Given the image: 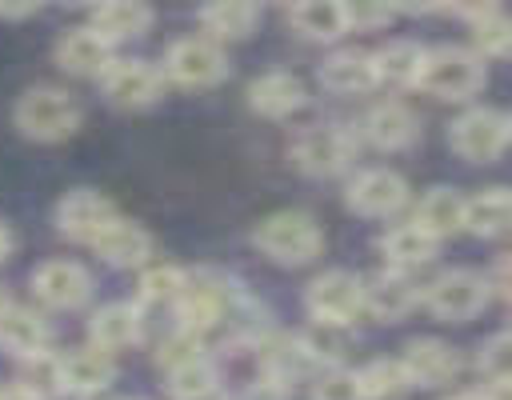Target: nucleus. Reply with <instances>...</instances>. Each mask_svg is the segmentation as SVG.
Listing matches in <instances>:
<instances>
[{
	"instance_id": "bb28decb",
	"label": "nucleus",
	"mask_w": 512,
	"mask_h": 400,
	"mask_svg": "<svg viewBox=\"0 0 512 400\" xmlns=\"http://www.w3.org/2000/svg\"><path fill=\"white\" fill-rule=\"evenodd\" d=\"M412 224L424 228L436 244L448 240V236H456V232H464V196L456 188H448V184L428 188L420 196L416 212H412Z\"/></svg>"
},
{
	"instance_id": "4c0bfd02",
	"label": "nucleus",
	"mask_w": 512,
	"mask_h": 400,
	"mask_svg": "<svg viewBox=\"0 0 512 400\" xmlns=\"http://www.w3.org/2000/svg\"><path fill=\"white\" fill-rule=\"evenodd\" d=\"M312 400H364L356 368H344V364L320 368L316 380H312Z\"/></svg>"
},
{
	"instance_id": "f8f14e48",
	"label": "nucleus",
	"mask_w": 512,
	"mask_h": 400,
	"mask_svg": "<svg viewBox=\"0 0 512 400\" xmlns=\"http://www.w3.org/2000/svg\"><path fill=\"white\" fill-rule=\"evenodd\" d=\"M120 216V208L96 188H72L56 204V232L76 244H96V236Z\"/></svg>"
},
{
	"instance_id": "f3484780",
	"label": "nucleus",
	"mask_w": 512,
	"mask_h": 400,
	"mask_svg": "<svg viewBox=\"0 0 512 400\" xmlns=\"http://www.w3.org/2000/svg\"><path fill=\"white\" fill-rule=\"evenodd\" d=\"M420 280L416 272H400V268H384L372 280H364V312H372L376 320H404L412 308H420Z\"/></svg>"
},
{
	"instance_id": "ddd939ff",
	"label": "nucleus",
	"mask_w": 512,
	"mask_h": 400,
	"mask_svg": "<svg viewBox=\"0 0 512 400\" xmlns=\"http://www.w3.org/2000/svg\"><path fill=\"white\" fill-rule=\"evenodd\" d=\"M32 296L44 304V308H56V312H76L88 304L92 296V276L80 260H44L36 272H32Z\"/></svg>"
},
{
	"instance_id": "09e8293b",
	"label": "nucleus",
	"mask_w": 512,
	"mask_h": 400,
	"mask_svg": "<svg viewBox=\"0 0 512 400\" xmlns=\"http://www.w3.org/2000/svg\"><path fill=\"white\" fill-rule=\"evenodd\" d=\"M0 388H4V384H0Z\"/></svg>"
},
{
	"instance_id": "4be33fe9",
	"label": "nucleus",
	"mask_w": 512,
	"mask_h": 400,
	"mask_svg": "<svg viewBox=\"0 0 512 400\" xmlns=\"http://www.w3.org/2000/svg\"><path fill=\"white\" fill-rule=\"evenodd\" d=\"M52 56H56V64L68 72V76H104L108 72V64L116 60L112 56V44L108 40H100L88 24H80V28H68L60 40H56V48H52Z\"/></svg>"
},
{
	"instance_id": "c03bdc74",
	"label": "nucleus",
	"mask_w": 512,
	"mask_h": 400,
	"mask_svg": "<svg viewBox=\"0 0 512 400\" xmlns=\"http://www.w3.org/2000/svg\"><path fill=\"white\" fill-rule=\"evenodd\" d=\"M188 400H232V396H228L224 384H216V388H208V392H200V396H188Z\"/></svg>"
},
{
	"instance_id": "f704fd0d",
	"label": "nucleus",
	"mask_w": 512,
	"mask_h": 400,
	"mask_svg": "<svg viewBox=\"0 0 512 400\" xmlns=\"http://www.w3.org/2000/svg\"><path fill=\"white\" fill-rule=\"evenodd\" d=\"M208 352H204V336L200 332H188V328H172L164 340H160V348H156V364L164 368V372H176V368H184V364H196V360H204Z\"/></svg>"
},
{
	"instance_id": "1a4fd4ad",
	"label": "nucleus",
	"mask_w": 512,
	"mask_h": 400,
	"mask_svg": "<svg viewBox=\"0 0 512 400\" xmlns=\"http://www.w3.org/2000/svg\"><path fill=\"white\" fill-rule=\"evenodd\" d=\"M508 136H512V124H508V112L504 108H492V104H476V108H464L452 128H448V144L460 160L468 164H492L504 156L508 148Z\"/></svg>"
},
{
	"instance_id": "79ce46f5",
	"label": "nucleus",
	"mask_w": 512,
	"mask_h": 400,
	"mask_svg": "<svg viewBox=\"0 0 512 400\" xmlns=\"http://www.w3.org/2000/svg\"><path fill=\"white\" fill-rule=\"evenodd\" d=\"M448 400H500V392H488V388H464V392H452Z\"/></svg>"
},
{
	"instance_id": "de8ad7c7",
	"label": "nucleus",
	"mask_w": 512,
	"mask_h": 400,
	"mask_svg": "<svg viewBox=\"0 0 512 400\" xmlns=\"http://www.w3.org/2000/svg\"><path fill=\"white\" fill-rule=\"evenodd\" d=\"M124 400H144V396H124Z\"/></svg>"
},
{
	"instance_id": "ea45409f",
	"label": "nucleus",
	"mask_w": 512,
	"mask_h": 400,
	"mask_svg": "<svg viewBox=\"0 0 512 400\" xmlns=\"http://www.w3.org/2000/svg\"><path fill=\"white\" fill-rule=\"evenodd\" d=\"M32 16H40V4H36V0H24V4L0 0V20H4V24H20V20H32Z\"/></svg>"
},
{
	"instance_id": "5701e85b",
	"label": "nucleus",
	"mask_w": 512,
	"mask_h": 400,
	"mask_svg": "<svg viewBox=\"0 0 512 400\" xmlns=\"http://www.w3.org/2000/svg\"><path fill=\"white\" fill-rule=\"evenodd\" d=\"M96 256L112 268H144L152 256V232L128 216H116L100 236H96Z\"/></svg>"
},
{
	"instance_id": "7c9ffc66",
	"label": "nucleus",
	"mask_w": 512,
	"mask_h": 400,
	"mask_svg": "<svg viewBox=\"0 0 512 400\" xmlns=\"http://www.w3.org/2000/svg\"><path fill=\"white\" fill-rule=\"evenodd\" d=\"M364 400H404L412 392V380L400 364V356H376L364 368H356Z\"/></svg>"
},
{
	"instance_id": "c85d7f7f",
	"label": "nucleus",
	"mask_w": 512,
	"mask_h": 400,
	"mask_svg": "<svg viewBox=\"0 0 512 400\" xmlns=\"http://www.w3.org/2000/svg\"><path fill=\"white\" fill-rule=\"evenodd\" d=\"M436 248H440V244H436L424 228H416L412 220L392 224V228L380 236V256H384V264H388V268H400V272L424 268V264L436 256Z\"/></svg>"
},
{
	"instance_id": "f03ea898",
	"label": "nucleus",
	"mask_w": 512,
	"mask_h": 400,
	"mask_svg": "<svg viewBox=\"0 0 512 400\" xmlns=\"http://www.w3.org/2000/svg\"><path fill=\"white\" fill-rule=\"evenodd\" d=\"M252 244L260 256H268L280 268H300L312 264L324 252V228L316 224L312 212L300 208H280L268 212L256 228H252Z\"/></svg>"
},
{
	"instance_id": "c756f323",
	"label": "nucleus",
	"mask_w": 512,
	"mask_h": 400,
	"mask_svg": "<svg viewBox=\"0 0 512 400\" xmlns=\"http://www.w3.org/2000/svg\"><path fill=\"white\" fill-rule=\"evenodd\" d=\"M508 216H512L508 188H480L476 196H464V232H472L480 240L504 236Z\"/></svg>"
},
{
	"instance_id": "a878e982",
	"label": "nucleus",
	"mask_w": 512,
	"mask_h": 400,
	"mask_svg": "<svg viewBox=\"0 0 512 400\" xmlns=\"http://www.w3.org/2000/svg\"><path fill=\"white\" fill-rule=\"evenodd\" d=\"M420 64H424V44L412 40V36H392L388 44H380L372 52L376 88L380 84H388V88H416Z\"/></svg>"
},
{
	"instance_id": "b1692460",
	"label": "nucleus",
	"mask_w": 512,
	"mask_h": 400,
	"mask_svg": "<svg viewBox=\"0 0 512 400\" xmlns=\"http://www.w3.org/2000/svg\"><path fill=\"white\" fill-rule=\"evenodd\" d=\"M152 20H156V12H152L148 4H140V0H104V4L92 8L88 28H92L100 40H108V44L116 48V44H124V40L144 36V32L152 28Z\"/></svg>"
},
{
	"instance_id": "cd10ccee",
	"label": "nucleus",
	"mask_w": 512,
	"mask_h": 400,
	"mask_svg": "<svg viewBox=\"0 0 512 400\" xmlns=\"http://www.w3.org/2000/svg\"><path fill=\"white\" fill-rule=\"evenodd\" d=\"M200 28L216 44H236L260 28V8L248 0H216L200 8Z\"/></svg>"
},
{
	"instance_id": "c9c22d12",
	"label": "nucleus",
	"mask_w": 512,
	"mask_h": 400,
	"mask_svg": "<svg viewBox=\"0 0 512 400\" xmlns=\"http://www.w3.org/2000/svg\"><path fill=\"white\" fill-rule=\"evenodd\" d=\"M508 328H496L484 344H480V356H476V368L488 384V392H504L508 384Z\"/></svg>"
},
{
	"instance_id": "e433bc0d",
	"label": "nucleus",
	"mask_w": 512,
	"mask_h": 400,
	"mask_svg": "<svg viewBox=\"0 0 512 400\" xmlns=\"http://www.w3.org/2000/svg\"><path fill=\"white\" fill-rule=\"evenodd\" d=\"M216 384H220V372H216V364H212L208 356L196 360V364H184V368L168 372V392H172V400L200 396V392H208V388H216Z\"/></svg>"
},
{
	"instance_id": "a19ab883",
	"label": "nucleus",
	"mask_w": 512,
	"mask_h": 400,
	"mask_svg": "<svg viewBox=\"0 0 512 400\" xmlns=\"http://www.w3.org/2000/svg\"><path fill=\"white\" fill-rule=\"evenodd\" d=\"M484 284H488V296H508V256H500L496 260V268L492 272H484Z\"/></svg>"
},
{
	"instance_id": "a18cd8bd",
	"label": "nucleus",
	"mask_w": 512,
	"mask_h": 400,
	"mask_svg": "<svg viewBox=\"0 0 512 400\" xmlns=\"http://www.w3.org/2000/svg\"><path fill=\"white\" fill-rule=\"evenodd\" d=\"M8 252H12V232L8 224H0V260H8Z\"/></svg>"
},
{
	"instance_id": "49530a36",
	"label": "nucleus",
	"mask_w": 512,
	"mask_h": 400,
	"mask_svg": "<svg viewBox=\"0 0 512 400\" xmlns=\"http://www.w3.org/2000/svg\"><path fill=\"white\" fill-rule=\"evenodd\" d=\"M8 304H12V300H8L4 292H0V316H4V308H8Z\"/></svg>"
},
{
	"instance_id": "412c9836",
	"label": "nucleus",
	"mask_w": 512,
	"mask_h": 400,
	"mask_svg": "<svg viewBox=\"0 0 512 400\" xmlns=\"http://www.w3.org/2000/svg\"><path fill=\"white\" fill-rule=\"evenodd\" d=\"M364 136L380 152H404L420 136V120L404 100H380L364 116Z\"/></svg>"
},
{
	"instance_id": "6ab92c4d",
	"label": "nucleus",
	"mask_w": 512,
	"mask_h": 400,
	"mask_svg": "<svg viewBox=\"0 0 512 400\" xmlns=\"http://www.w3.org/2000/svg\"><path fill=\"white\" fill-rule=\"evenodd\" d=\"M316 80L328 96H368L376 88V72H372V52L364 48H336L320 60Z\"/></svg>"
},
{
	"instance_id": "423d86ee",
	"label": "nucleus",
	"mask_w": 512,
	"mask_h": 400,
	"mask_svg": "<svg viewBox=\"0 0 512 400\" xmlns=\"http://www.w3.org/2000/svg\"><path fill=\"white\" fill-rule=\"evenodd\" d=\"M488 284L476 268H444L420 288V308L444 324H468L488 308Z\"/></svg>"
},
{
	"instance_id": "2f4dec72",
	"label": "nucleus",
	"mask_w": 512,
	"mask_h": 400,
	"mask_svg": "<svg viewBox=\"0 0 512 400\" xmlns=\"http://www.w3.org/2000/svg\"><path fill=\"white\" fill-rule=\"evenodd\" d=\"M508 40H512L508 12L500 4H476V16H472V52L484 64L488 60H504L508 56Z\"/></svg>"
},
{
	"instance_id": "2eb2a0df",
	"label": "nucleus",
	"mask_w": 512,
	"mask_h": 400,
	"mask_svg": "<svg viewBox=\"0 0 512 400\" xmlns=\"http://www.w3.org/2000/svg\"><path fill=\"white\" fill-rule=\"evenodd\" d=\"M400 364L412 380V388H448L460 376V352L436 336H416L404 344Z\"/></svg>"
},
{
	"instance_id": "72a5a7b5",
	"label": "nucleus",
	"mask_w": 512,
	"mask_h": 400,
	"mask_svg": "<svg viewBox=\"0 0 512 400\" xmlns=\"http://www.w3.org/2000/svg\"><path fill=\"white\" fill-rule=\"evenodd\" d=\"M20 388L36 392L40 400H52V396H64L60 392V352H40L32 360H20Z\"/></svg>"
},
{
	"instance_id": "39448f33",
	"label": "nucleus",
	"mask_w": 512,
	"mask_h": 400,
	"mask_svg": "<svg viewBox=\"0 0 512 400\" xmlns=\"http://www.w3.org/2000/svg\"><path fill=\"white\" fill-rule=\"evenodd\" d=\"M160 76H164V84H176V88H188V92L216 88L228 76V52H224V44L208 40L204 32L180 36V40L168 44Z\"/></svg>"
},
{
	"instance_id": "aec40b11",
	"label": "nucleus",
	"mask_w": 512,
	"mask_h": 400,
	"mask_svg": "<svg viewBox=\"0 0 512 400\" xmlns=\"http://www.w3.org/2000/svg\"><path fill=\"white\" fill-rule=\"evenodd\" d=\"M48 344H52V328H48L40 308H28V304H8L4 308V316H0V352H8L20 364V360H32V356L48 352Z\"/></svg>"
},
{
	"instance_id": "dca6fc26",
	"label": "nucleus",
	"mask_w": 512,
	"mask_h": 400,
	"mask_svg": "<svg viewBox=\"0 0 512 400\" xmlns=\"http://www.w3.org/2000/svg\"><path fill=\"white\" fill-rule=\"evenodd\" d=\"M304 104H308V88H304V80L296 72L272 68V72H260L248 84V108L256 116H264V120H288Z\"/></svg>"
},
{
	"instance_id": "473e14b6",
	"label": "nucleus",
	"mask_w": 512,
	"mask_h": 400,
	"mask_svg": "<svg viewBox=\"0 0 512 400\" xmlns=\"http://www.w3.org/2000/svg\"><path fill=\"white\" fill-rule=\"evenodd\" d=\"M184 276L188 272L180 264H144L140 284H136L140 304H176V296L184 288Z\"/></svg>"
},
{
	"instance_id": "58836bf2",
	"label": "nucleus",
	"mask_w": 512,
	"mask_h": 400,
	"mask_svg": "<svg viewBox=\"0 0 512 400\" xmlns=\"http://www.w3.org/2000/svg\"><path fill=\"white\" fill-rule=\"evenodd\" d=\"M396 20L392 4H348V32H376Z\"/></svg>"
},
{
	"instance_id": "a211bd4d",
	"label": "nucleus",
	"mask_w": 512,
	"mask_h": 400,
	"mask_svg": "<svg viewBox=\"0 0 512 400\" xmlns=\"http://www.w3.org/2000/svg\"><path fill=\"white\" fill-rule=\"evenodd\" d=\"M144 336V316L136 304L128 300H112V304H100L92 316H88V344L116 356L124 348H136Z\"/></svg>"
},
{
	"instance_id": "9d476101",
	"label": "nucleus",
	"mask_w": 512,
	"mask_h": 400,
	"mask_svg": "<svg viewBox=\"0 0 512 400\" xmlns=\"http://www.w3.org/2000/svg\"><path fill=\"white\" fill-rule=\"evenodd\" d=\"M344 204L364 220H388L408 204V180L396 168H364L352 176Z\"/></svg>"
},
{
	"instance_id": "7ed1b4c3",
	"label": "nucleus",
	"mask_w": 512,
	"mask_h": 400,
	"mask_svg": "<svg viewBox=\"0 0 512 400\" xmlns=\"http://www.w3.org/2000/svg\"><path fill=\"white\" fill-rule=\"evenodd\" d=\"M484 84H488V64L472 48H464V44L424 48V64H420V76H416L420 92H428L436 100H448V104H464Z\"/></svg>"
},
{
	"instance_id": "37998d69",
	"label": "nucleus",
	"mask_w": 512,
	"mask_h": 400,
	"mask_svg": "<svg viewBox=\"0 0 512 400\" xmlns=\"http://www.w3.org/2000/svg\"><path fill=\"white\" fill-rule=\"evenodd\" d=\"M0 400H40V396L28 392V388H20V384H12V388H0Z\"/></svg>"
},
{
	"instance_id": "9b49d317",
	"label": "nucleus",
	"mask_w": 512,
	"mask_h": 400,
	"mask_svg": "<svg viewBox=\"0 0 512 400\" xmlns=\"http://www.w3.org/2000/svg\"><path fill=\"white\" fill-rule=\"evenodd\" d=\"M104 84V96L116 104V108H128V112H140V108H152L160 96H164V76H160V64L152 60H112L108 72L100 76Z\"/></svg>"
},
{
	"instance_id": "0eeeda50",
	"label": "nucleus",
	"mask_w": 512,
	"mask_h": 400,
	"mask_svg": "<svg viewBox=\"0 0 512 400\" xmlns=\"http://www.w3.org/2000/svg\"><path fill=\"white\" fill-rule=\"evenodd\" d=\"M356 136L344 124H308L296 132L288 156L312 180H332L356 164Z\"/></svg>"
},
{
	"instance_id": "20e7f679",
	"label": "nucleus",
	"mask_w": 512,
	"mask_h": 400,
	"mask_svg": "<svg viewBox=\"0 0 512 400\" xmlns=\"http://www.w3.org/2000/svg\"><path fill=\"white\" fill-rule=\"evenodd\" d=\"M236 284L224 276V272H212V268H200V272H188L184 276V288L176 296V328H188V332H208L216 324H224L236 308Z\"/></svg>"
},
{
	"instance_id": "393cba45",
	"label": "nucleus",
	"mask_w": 512,
	"mask_h": 400,
	"mask_svg": "<svg viewBox=\"0 0 512 400\" xmlns=\"http://www.w3.org/2000/svg\"><path fill=\"white\" fill-rule=\"evenodd\" d=\"M288 28L300 40L332 44L348 32V4L344 0H300L288 8Z\"/></svg>"
},
{
	"instance_id": "4468645a",
	"label": "nucleus",
	"mask_w": 512,
	"mask_h": 400,
	"mask_svg": "<svg viewBox=\"0 0 512 400\" xmlns=\"http://www.w3.org/2000/svg\"><path fill=\"white\" fill-rule=\"evenodd\" d=\"M116 380V360L92 344L60 352V392L72 400H92L104 396Z\"/></svg>"
},
{
	"instance_id": "f257e3e1",
	"label": "nucleus",
	"mask_w": 512,
	"mask_h": 400,
	"mask_svg": "<svg viewBox=\"0 0 512 400\" xmlns=\"http://www.w3.org/2000/svg\"><path fill=\"white\" fill-rule=\"evenodd\" d=\"M84 120V108L80 100L60 88V84H36V88H24L12 104V124L24 140H36V144H60L68 136H76Z\"/></svg>"
},
{
	"instance_id": "6e6552de",
	"label": "nucleus",
	"mask_w": 512,
	"mask_h": 400,
	"mask_svg": "<svg viewBox=\"0 0 512 400\" xmlns=\"http://www.w3.org/2000/svg\"><path fill=\"white\" fill-rule=\"evenodd\" d=\"M304 312L312 324L348 328L364 312V276L352 268H324L304 288Z\"/></svg>"
}]
</instances>
